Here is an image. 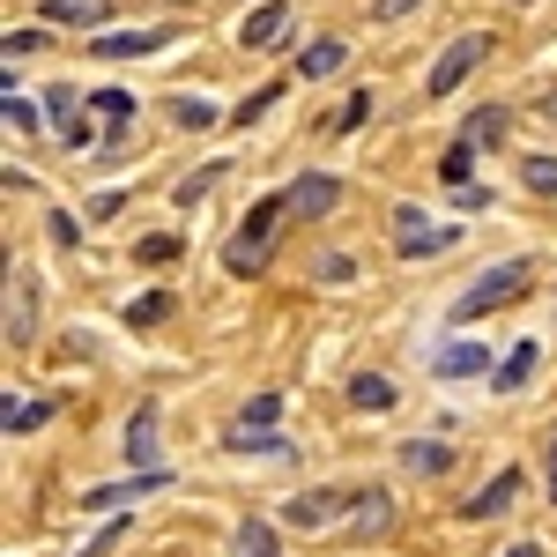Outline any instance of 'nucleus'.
Wrapping results in <instances>:
<instances>
[{
	"mask_svg": "<svg viewBox=\"0 0 557 557\" xmlns=\"http://www.w3.org/2000/svg\"><path fill=\"white\" fill-rule=\"evenodd\" d=\"M283 215H290V201H283V194H275V201H260V209L238 223V238L223 246V268H231V275H253L260 260H268V238H275V223H283Z\"/></svg>",
	"mask_w": 557,
	"mask_h": 557,
	"instance_id": "1",
	"label": "nucleus"
},
{
	"mask_svg": "<svg viewBox=\"0 0 557 557\" xmlns=\"http://www.w3.org/2000/svg\"><path fill=\"white\" fill-rule=\"evenodd\" d=\"M520 290H528V260H498L491 275H475L469 290H461V305H454V320H483V312L513 305Z\"/></svg>",
	"mask_w": 557,
	"mask_h": 557,
	"instance_id": "2",
	"label": "nucleus"
},
{
	"mask_svg": "<svg viewBox=\"0 0 557 557\" xmlns=\"http://www.w3.org/2000/svg\"><path fill=\"white\" fill-rule=\"evenodd\" d=\"M483 52H491V38H483V30H461V38L431 60V83H424V89H431V97H454V89L475 75V60H483Z\"/></svg>",
	"mask_w": 557,
	"mask_h": 557,
	"instance_id": "3",
	"label": "nucleus"
},
{
	"mask_svg": "<svg viewBox=\"0 0 557 557\" xmlns=\"http://www.w3.org/2000/svg\"><path fill=\"white\" fill-rule=\"evenodd\" d=\"M394 246H401L409 260H424V253H446V246H454V231H446V223H431L424 209H409V201H401V209H394Z\"/></svg>",
	"mask_w": 557,
	"mask_h": 557,
	"instance_id": "4",
	"label": "nucleus"
},
{
	"mask_svg": "<svg viewBox=\"0 0 557 557\" xmlns=\"http://www.w3.org/2000/svg\"><path fill=\"white\" fill-rule=\"evenodd\" d=\"M283 201H290V215H298V223H312V215H327L335 201H343V178H335V172H305Z\"/></svg>",
	"mask_w": 557,
	"mask_h": 557,
	"instance_id": "5",
	"label": "nucleus"
},
{
	"mask_svg": "<svg viewBox=\"0 0 557 557\" xmlns=\"http://www.w3.org/2000/svg\"><path fill=\"white\" fill-rule=\"evenodd\" d=\"M164 483H172L164 469H134L127 483H104V491H89L83 506H89V513H112V506H134V498H149V491H164Z\"/></svg>",
	"mask_w": 557,
	"mask_h": 557,
	"instance_id": "6",
	"label": "nucleus"
},
{
	"mask_svg": "<svg viewBox=\"0 0 557 557\" xmlns=\"http://www.w3.org/2000/svg\"><path fill=\"white\" fill-rule=\"evenodd\" d=\"M513 498H520V469H498V475H491V483L469 498V506H461V513H469V520H498Z\"/></svg>",
	"mask_w": 557,
	"mask_h": 557,
	"instance_id": "7",
	"label": "nucleus"
},
{
	"mask_svg": "<svg viewBox=\"0 0 557 557\" xmlns=\"http://www.w3.org/2000/svg\"><path fill=\"white\" fill-rule=\"evenodd\" d=\"M431 372H438V380H475V372H491V349L483 343H446L431 357Z\"/></svg>",
	"mask_w": 557,
	"mask_h": 557,
	"instance_id": "8",
	"label": "nucleus"
},
{
	"mask_svg": "<svg viewBox=\"0 0 557 557\" xmlns=\"http://www.w3.org/2000/svg\"><path fill=\"white\" fill-rule=\"evenodd\" d=\"M335 513H343V491H298V498L283 506V520H290V528H327Z\"/></svg>",
	"mask_w": 557,
	"mask_h": 557,
	"instance_id": "9",
	"label": "nucleus"
},
{
	"mask_svg": "<svg viewBox=\"0 0 557 557\" xmlns=\"http://www.w3.org/2000/svg\"><path fill=\"white\" fill-rule=\"evenodd\" d=\"M45 120H52V134H67L75 149L89 141V127H83V97H75V89H45Z\"/></svg>",
	"mask_w": 557,
	"mask_h": 557,
	"instance_id": "10",
	"label": "nucleus"
},
{
	"mask_svg": "<svg viewBox=\"0 0 557 557\" xmlns=\"http://www.w3.org/2000/svg\"><path fill=\"white\" fill-rule=\"evenodd\" d=\"M283 30H290V8H253V15L238 23V38L253 45V52H268V45H283Z\"/></svg>",
	"mask_w": 557,
	"mask_h": 557,
	"instance_id": "11",
	"label": "nucleus"
},
{
	"mask_svg": "<svg viewBox=\"0 0 557 557\" xmlns=\"http://www.w3.org/2000/svg\"><path fill=\"white\" fill-rule=\"evenodd\" d=\"M164 38H172V30H104L89 52H97V60H127V52H157Z\"/></svg>",
	"mask_w": 557,
	"mask_h": 557,
	"instance_id": "12",
	"label": "nucleus"
},
{
	"mask_svg": "<svg viewBox=\"0 0 557 557\" xmlns=\"http://www.w3.org/2000/svg\"><path fill=\"white\" fill-rule=\"evenodd\" d=\"M38 15L60 23V30H97V23H104V0H45Z\"/></svg>",
	"mask_w": 557,
	"mask_h": 557,
	"instance_id": "13",
	"label": "nucleus"
},
{
	"mask_svg": "<svg viewBox=\"0 0 557 557\" xmlns=\"http://www.w3.org/2000/svg\"><path fill=\"white\" fill-rule=\"evenodd\" d=\"M343 60H349V45H343V38H320V45H305V52H298V75H305V83H327Z\"/></svg>",
	"mask_w": 557,
	"mask_h": 557,
	"instance_id": "14",
	"label": "nucleus"
},
{
	"mask_svg": "<svg viewBox=\"0 0 557 557\" xmlns=\"http://www.w3.org/2000/svg\"><path fill=\"white\" fill-rule=\"evenodd\" d=\"M401 469H409V475H446V469H454V446H438V438H409V446H401Z\"/></svg>",
	"mask_w": 557,
	"mask_h": 557,
	"instance_id": "15",
	"label": "nucleus"
},
{
	"mask_svg": "<svg viewBox=\"0 0 557 557\" xmlns=\"http://www.w3.org/2000/svg\"><path fill=\"white\" fill-rule=\"evenodd\" d=\"M127 461L134 469H157V409H141L127 424Z\"/></svg>",
	"mask_w": 557,
	"mask_h": 557,
	"instance_id": "16",
	"label": "nucleus"
},
{
	"mask_svg": "<svg viewBox=\"0 0 557 557\" xmlns=\"http://www.w3.org/2000/svg\"><path fill=\"white\" fill-rule=\"evenodd\" d=\"M386 528H394V498H386V491H364V498H357V535L372 543Z\"/></svg>",
	"mask_w": 557,
	"mask_h": 557,
	"instance_id": "17",
	"label": "nucleus"
},
{
	"mask_svg": "<svg viewBox=\"0 0 557 557\" xmlns=\"http://www.w3.org/2000/svg\"><path fill=\"white\" fill-rule=\"evenodd\" d=\"M231 557H283V543H275V528H268V520H246V528L231 535Z\"/></svg>",
	"mask_w": 557,
	"mask_h": 557,
	"instance_id": "18",
	"label": "nucleus"
},
{
	"mask_svg": "<svg viewBox=\"0 0 557 557\" xmlns=\"http://www.w3.org/2000/svg\"><path fill=\"white\" fill-rule=\"evenodd\" d=\"M349 401H357V409H394V380H380V372H357V380H349Z\"/></svg>",
	"mask_w": 557,
	"mask_h": 557,
	"instance_id": "19",
	"label": "nucleus"
},
{
	"mask_svg": "<svg viewBox=\"0 0 557 557\" xmlns=\"http://www.w3.org/2000/svg\"><path fill=\"white\" fill-rule=\"evenodd\" d=\"M461 141H469V149H483V141H506V112H498V104H483V112H469V127H461Z\"/></svg>",
	"mask_w": 557,
	"mask_h": 557,
	"instance_id": "20",
	"label": "nucleus"
},
{
	"mask_svg": "<svg viewBox=\"0 0 557 557\" xmlns=\"http://www.w3.org/2000/svg\"><path fill=\"white\" fill-rule=\"evenodd\" d=\"M535 357H543L535 343H513V349H506V364H498V386H506V394H513V386H528V372H535Z\"/></svg>",
	"mask_w": 557,
	"mask_h": 557,
	"instance_id": "21",
	"label": "nucleus"
},
{
	"mask_svg": "<svg viewBox=\"0 0 557 557\" xmlns=\"http://www.w3.org/2000/svg\"><path fill=\"white\" fill-rule=\"evenodd\" d=\"M0 424H8V438H15V431H38L45 401H15V394H8V401H0Z\"/></svg>",
	"mask_w": 557,
	"mask_h": 557,
	"instance_id": "22",
	"label": "nucleus"
},
{
	"mask_svg": "<svg viewBox=\"0 0 557 557\" xmlns=\"http://www.w3.org/2000/svg\"><path fill=\"white\" fill-rule=\"evenodd\" d=\"M30 320L38 312H30V283H23V290H8V343H30Z\"/></svg>",
	"mask_w": 557,
	"mask_h": 557,
	"instance_id": "23",
	"label": "nucleus"
},
{
	"mask_svg": "<svg viewBox=\"0 0 557 557\" xmlns=\"http://www.w3.org/2000/svg\"><path fill=\"white\" fill-rule=\"evenodd\" d=\"M0 120H8L15 134H30V127H38V104H23V97H15V75H8V97H0Z\"/></svg>",
	"mask_w": 557,
	"mask_h": 557,
	"instance_id": "24",
	"label": "nucleus"
},
{
	"mask_svg": "<svg viewBox=\"0 0 557 557\" xmlns=\"http://www.w3.org/2000/svg\"><path fill=\"white\" fill-rule=\"evenodd\" d=\"M164 312H172V298H164V290H141V298L127 305V320H134V327H157Z\"/></svg>",
	"mask_w": 557,
	"mask_h": 557,
	"instance_id": "25",
	"label": "nucleus"
},
{
	"mask_svg": "<svg viewBox=\"0 0 557 557\" xmlns=\"http://www.w3.org/2000/svg\"><path fill=\"white\" fill-rule=\"evenodd\" d=\"M172 120H178V127H215V104H209V97H178Z\"/></svg>",
	"mask_w": 557,
	"mask_h": 557,
	"instance_id": "26",
	"label": "nucleus"
},
{
	"mask_svg": "<svg viewBox=\"0 0 557 557\" xmlns=\"http://www.w3.org/2000/svg\"><path fill=\"white\" fill-rule=\"evenodd\" d=\"M275 409H283L275 394H253V401H246V417H238V431H268V424H275Z\"/></svg>",
	"mask_w": 557,
	"mask_h": 557,
	"instance_id": "27",
	"label": "nucleus"
},
{
	"mask_svg": "<svg viewBox=\"0 0 557 557\" xmlns=\"http://www.w3.org/2000/svg\"><path fill=\"white\" fill-rule=\"evenodd\" d=\"M520 178H528L535 194H557V157H528V164H520Z\"/></svg>",
	"mask_w": 557,
	"mask_h": 557,
	"instance_id": "28",
	"label": "nucleus"
},
{
	"mask_svg": "<svg viewBox=\"0 0 557 557\" xmlns=\"http://www.w3.org/2000/svg\"><path fill=\"white\" fill-rule=\"evenodd\" d=\"M215 178H223V164H209V172H194V178H178V209H194V201L209 194Z\"/></svg>",
	"mask_w": 557,
	"mask_h": 557,
	"instance_id": "29",
	"label": "nucleus"
},
{
	"mask_svg": "<svg viewBox=\"0 0 557 557\" xmlns=\"http://www.w3.org/2000/svg\"><path fill=\"white\" fill-rule=\"evenodd\" d=\"M134 253L149 260V268H164V260H178V238H172V231H157V238H141Z\"/></svg>",
	"mask_w": 557,
	"mask_h": 557,
	"instance_id": "30",
	"label": "nucleus"
},
{
	"mask_svg": "<svg viewBox=\"0 0 557 557\" xmlns=\"http://www.w3.org/2000/svg\"><path fill=\"white\" fill-rule=\"evenodd\" d=\"M89 104H97V112H104V120H134V97H127V89H97V97H89Z\"/></svg>",
	"mask_w": 557,
	"mask_h": 557,
	"instance_id": "31",
	"label": "nucleus"
},
{
	"mask_svg": "<svg viewBox=\"0 0 557 557\" xmlns=\"http://www.w3.org/2000/svg\"><path fill=\"white\" fill-rule=\"evenodd\" d=\"M469 164H475V149H469V141H454V149H446V164H438V172L454 178V186H469Z\"/></svg>",
	"mask_w": 557,
	"mask_h": 557,
	"instance_id": "32",
	"label": "nucleus"
},
{
	"mask_svg": "<svg viewBox=\"0 0 557 557\" xmlns=\"http://www.w3.org/2000/svg\"><path fill=\"white\" fill-rule=\"evenodd\" d=\"M312 268H320V283H349V253H320Z\"/></svg>",
	"mask_w": 557,
	"mask_h": 557,
	"instance_id": "33",
	"label": "nucleus"
},
{
	"mask_svg": "<svg viewBox=\"0 0 557 557\" xmlns=\"http://www.w3.org/2000/svg\"><path fill=\"white\" fill-rule=\"evenodd\" d=\"M268 104H275V89H253V97L238 104V127H253V120H260V112H268Z\"/></svg>",
	"mask_w": 557,
	"mask_h": 557,
	"instance_id": "34",
	"label": "nucleus"
},
{
	"mask_svg": "<svg viewBox=\"0 0 557 557\" xmlns=\"http://www.w3.org/2000/svg\"><path fill=\"white\" fill-rule=\"evenodd\" d=\"M364 112H372V89H357V97H349V104H343V120H335V127H357V120H364Z\"/></svg>",
	"mask_w": 557,
	"mask_h": 557,
	"instance_id": "35",
	"label": "nucleus"
},
{
	"mask_svg": "<svg viewBox=\"0 0 557 557\" xmlns=\"http://www.w3.org/2000/svg\"><path fill=\"white\" fill-rule=\"evenodd\" d=\"M409 8H417V0H380L372 15H380V23H394V15H409Z\"/></svg>",
	"mask_w": 557,
	"mask_h": 557,
	"instance_id": "36",
	"label": "nucleus"
},
{
	"mask_svg": "<svg viewBox=\"0 0 557 557\" xmlns=\"http://www.w3.org/2000/svg\"><path fill=\"white\" fill-rule=\"evenodd\" d=\"M498 557H543V543H513V550H498Z\"/></svg>",
	"mask_w": 557,
	"mask_h": 557,
	"instance_id": "37",
	"label": "nucleus"
},
{
	"mask_svg": "<svg viewBox=\"0 0 557 557\" xmlns=\"http://www.w3.org/2000/svg\"><path fill=\"white\" fill-rule=\"evenodd\" d=\"M550 469H557V438H550Z\"/></svg>",
	"mask_w": 557,
	"mask_h": 557,
	"instance_id": "38",
	"label": "nucleus"
},
{
	"mask_svg": "<svg viewBox=\"0 0 557 557\" xmlns=\"http://www.w3.org/2000/svg\"><path fill=\"white\" fill-rule=\"evenodd\" d=\"M550 498H557V469H550Z\"/></svg>",
	"mask_w": 557,
	"mask_h": 557,
	"instance_id": "39",
	"label": "nucleus"
}]
</instances>
